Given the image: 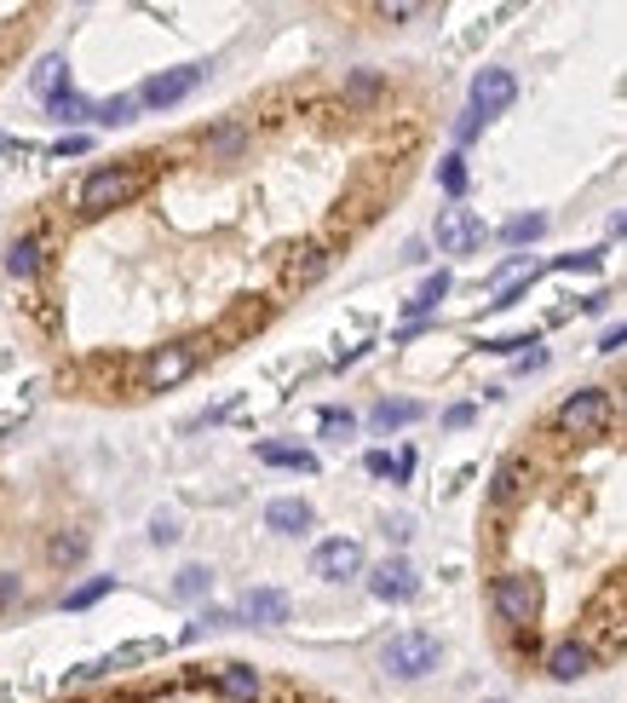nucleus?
Returning a JSON list of instances; mask_svg holds the SVG:
<instances>
[{
  "label": "nucleus",
  "mask_w": 627,
  "mask_h": 703,
  "mask_svg": "<svg viewBox=\"0 0 627 703\" xmlns=\"http://www.w3.org/2000/svg\"><path fill=\"white\" fill-rule=\"evenodd\" d=\"M438 663H443V640L427 634V629H403L380 646V669L392 680H420V675H432Z\"/></svg>",
  "instance_id": "1"
},
{
  "label": "nucleus",
  "mask_w": 627,
  "mask_h": 703,
  "mask_svg": "<svg viewBox=\"0 0 627 703\" xmlns=\"http://www.w3.org/2000/svg\"><path fill=\"white\" fill-rule=\"evenodd\" d=\"M138 191H145V168H98L81 179L75 203H81V214H110L121 203H133Z\"/></svg>",
  "instance_id": "2"
},
{
  "label": "nucleus",
  "mask_w": 627,
  "mask_h": 703,
  "mask_svg": "<svg viewBox=\"0 0 627 703\" xmlns=\"http://www.w3.org/2000/svg\"><path fill=\"white\" fill-rule=\"evenodd\" d=\"M495 617L501 622H513V629H530V622L541 617V582L530 571H507V577H495Z\"/></svg>",
  "instance_id": "3"
},
{
  "label": "nucleus",
  "mask_w": 627,
  "mask_h": 703,
  "mask_svg": "<svg viewBox=\"0 0 627 703\" xmlns=\"http://www.w3.org/2000/svg\"><path fill=\"white\" fill-rule=\"evenodd\" d=\"M201 82H208V64H179V70H161V75H150L145 87H138L133 98L145 110H168V105H179V98H190Z\"/></svg>",
  "instance_id": "4"
},
{
  "label": "nucleus",
  "mask_w": 627,
  "mask_h": 703,
  "mask_svg": "<svg viewBox=\"0 0 627 703\" xmlns=\"http://www.w3.org/2000/svg\"><path fill=\"white\" fill-rule=\"evenodd\" d=\"M558 433H599L604 427V421H611V392H604V387H581V392H570V398H564V404H558Z\"/></svg>",
  "instance_id": "5"
},
{
  "label": "nucleus",
  "mask_w": 627,
  "mask_h": 703,
  "mask_svg": "<svg viewBox=\"0 0 627 703\" xmlns=\"http://www.w3.org/2000/svg\"><path fill=\"white\" fill-rule=\"evenodd\" d=\"M513 98H518V75L513 70H478L472 75V116H478V122L513 110Z\"/></svg>",
  "instance_id": "6"
},
{
  "label": "nucleus",
  "mask_w": 627,
  "mask_h": 703,
  "mask_svg": "<svg viewBox=\"0 0 627 703\" xmlns=\"http://www.w3.org/2000/svg\"><path fill=\"white\" fill-rule=\"evenodd\" d=\"M311 571H317L322 582H352V577H362V542L329 536V542L311 554Z\"/></svg>",
  "instance_id": "7"
},
{
  "label": "nucleus",
  "mask_w": 627,
  "mask_h": 703,
  "mask_svg": "<svg viewBox=\"0 0 627 703\" xmlns=\"http://www.w3.org/2000/svg\"><path fill=\"white\" fill-rule=\"evenodd\" d=\"M432 237H438L443 254H472V249L483 243V219H478L472 208H443L438 226H432Z\"/></svg>",
  "instance_id": "8"
},
{
  "label": "nucleus",
  "mask_w": 627,
  "mask_h": 703,
  "mask_svg": "<svg viewBox=\"0 0 627 703\" xmlns=\"http://www.w3.org/2000/svg\"><path fill=\"white\" fill-rule=\"evenodd\" d=\"M190 369H196V347H161V352H150V364H145V392H168V387H179V380H190Z\"/></svg>",
  "instance_id": "9"
},
{
  "label": "nucleus",
  "mask_w": 627,
  "mask_h": 703,
  "mask_svg": "<svg viewBox=\"0 0 627 703\" xmlns=\"http://www.w3.org/2000/svg\"><path fill=\"white\" fill-rule=\"evenodd\" d=\"M369 594H374V599H386V606H403V599H415V594H420V577H415L409 559H386V566H374Z\"/></svg>",
  "instance_id": "10"
},
{
  "label": "nucleus",
  "mask_w": 627,
  "mask_h": 703,
  "mask_svg": "<svg viewBox=\"0 0 627 703\" xmlns=\"http://www.w3.org/2000/svg\"><path fill=\"white\" fill-rule=\"evenodd\" d=\"M236 611L248 617V622H259V629H276V622H288L294 606H288V594H282V589H248Z\"/></svg>",
  "instance_id": "11"
},
{
  "label": "nucleus",
  "mask_w": 627,
  "mask_h": 703,
  "mask_svg": "<svg viewBox=\"0 0 627 703\" xmlns=\"http://www.w3.org/2000/svg\"><path fill=\"white\" fill-rule=\"evenodd\" d=\"M311 501H299V496H276L271 508H266V531H276V536H306L311 531Z\"/></svg>",
  "instance_id": "12"
},
{
  "label": "nucleus",
  "mask_w": 627,
  "mask_h": 703,
  "mask_svg": "<svg viewBox=\"0 0 627 703\" xmlns=\"http://www.w3.org/2000/svg\"><path fill=\"white\" fill-rule=\"evenodd\" d=\"M548 675H553V680H581V675H593V652L581 646V640H558V646L548 652Z\"/></svg>",
  "instance_id": "13"
},
{
  "label": "nucleus",
  "mask_w": 627,
  "mask_h": 703,
  "mask_svg": "<svg viewBox=\"0 0 627 703\" xmlns=\"http://www.w3.org/2000/svg\"><path fill=\"white\" fill-rule=\"evenodd\" d=\"M64 82H70V64H64V52H47V58H40V64H35V75H29V87H35L40 98H47V105H52L58 93H70Z\"/></svg>",
  "instance_id": "14"
},
{
  "label": "nucleus",
  "mask_w": 627,
  "mask_h": 703,
  "mask_svg": "<svg viewBox=\"0 0 627 703\" xmlns=\"http://www.w3.org/2000/svg\"><path fill=\"white\" fill-rule=\"evenodd\" d=\"M369 421H374V433H397V427H409V421H420V404L415 398H380Z\"/></svg>",
  "instance_id": "15"
},
{
  "label": "nucleus",
  "mask_w": 627,
  "mask_h": 703,
  "mask_svg": "<svg viewBox=\"0 0 627 703\" xmlns=\"http://www.w3.org/2000/svg\"><path fill=\"white\" fill-rule=\"evenodd\" d=\"M524 478H530V468H524V456H507V461H501V468H495V501H501V508H507V501H518L524 496Z\"/></svg>",
  "instance_id": "16"
},
{
  "label": "nucleus",
  "mask_w": 627,
  "mask_h": 703,
  "mask_svg": "<svg viewBox=\"0 0 627 703\" xmlns=\"http://www.w3.org/2000/svg\"><path fill=\"white\" fill-rule=\"evenodd\" d=\"M266 468H294V473H317V456L311 450H299V445H259L254 450Z\"/></svg>",
  "instance_id": "17"
},
{
  "label": "nucleus",
  "mask_w": 627,
  "mask_h": 703,
  "mask_svg": "<svg viewBox=\"0 0 627 703\" xmlns=\"http://www.w3.org/2000/svg\"><path fill=\"white\" fill-rule=\"evenodd\" d=\"M219 692L236 698V703H254L259 698V675L248 669V663H231V669H219Z\"/></svg>",
  "instance_id": "18"
},
{
  "label": "nucleus",
  "mask_w": 627,
  "mask_h": 703,
  "mask_svg": "<svg viewBox=\"0 0 627 703\" xmlns=\"http://www.w3.org/2000/svg\"><path fill=\"white\" fill-rule=\"evenodd\" d=\"M47 559L52 566H81V559H87V531H58L47 542Z\"/></svg>",
  "instance_id": "19"
},
{
  "label": "nucleus",
  "mask_w": 627,
  "mask_h": 703,
  "mask_svg": "<svg viewBox=\"0 0 627 703\" xmlns=\"http://www.w3.org/2000/svg\"><path fill=\"white\" fill-rule=\"evenodd\" d=\"M450 294V271H432L427 283H420V294L415 300H403V312L409 317H427V312H438V300Z\"/></svg>",
  "instance_id": "20"
},
{
  "label": "nucleus",
  "mask_w": 627,
  "mask_h": 703,
  "mask_svg": "<svg viewBox=\"0 0 627 703\" xmlns=\"http://www.w3.org/2000/svg\"><path fill=\"white\" fill-rule=\"evenodd\" d=\"M7 271H12V277H35V271H40V237H35V231L17 237V243L7 249Z\"/></svg>",
  "instance_id": "21"
},
{
  "label": "nucleus",
  "mask_w": 627,
  "mask_h": 703,
  "mask_svg": "<svg viewBox=\"0 0 627 703\" xmlns=\"http://www.w3.org/2000/svg\"><path fill=\"white\" fill-rule=\"evenodd\" d=\"M208 589H213V571L208 566H185L173 577V594L179 599H208Z\"/></svg>",
  "instance_id": "22"
},
{
  "label": "nucleus",
  "mask_w": 627,
  "mask_h": 703,
  "mask_svg": "<svg viewBox=\"0 0 627 703\" xmlns=\"http://www.w3.org/2000/svg\"><path fill=\"white\" fill-rule=\"evenodd\" d=\"M115 589V577H93V582H81V589H70L64 594V611H87V606H98Z\"/></svg>",
  "instance_id": "23"
},
{
  "label": "nucleus",
  "mask_w": 627,
  "mask_h": 703,
  "mask_svg": "<svg viewBox=\"0 0 627 703\" xmlns=\"http://www.w3.org/2000/svg\"><path fill=\"white\" fill-rule=\"evenodd\" d=\"M133 110H138V98H133V93H121V98H104V105H93V122L121 128V122H133Z\"/></svg>",
  "instance_id": "24"
},
{
  "label": "nucleus",
  "mask_w": 627,
  "mask_h": 703,
  "mask_svg": "<svg viewBox=\"0 0 627 703\" xmlns=\"http://www.w3.org/2000/svg\"><path fill=\"white\" fill-rule=\"evenodd\" d=\"M47 110H52V122H93V105L81 93H58Z\"/></svg>",
  "instance_id": "25"
},
{
  "label": "nucleus",
  "mask_w": 627,
  "mask_h": 703,
  "mask_svg": "<svg viewBox=\"0 0 627 703\" xmlns=\"http://www.w3.org/2000/svg\"><path fill=\"white\" fill-rule=\"evenodd\" d=\"M541 231H548V214H518V219H513V226L501 231V237H507V243L518 249V243H536Z\"/></svg>",
  "instance_id": "26"
},
{
  "label": "nucleus",
  "mask_w": 627,
  "mask_h": 703,
  "mask_svg": "<svg viewBox=\"0 0 627 703\" xmlns=\"http://www.w3.org/2000/svg\"><path fill=\"white\" fill-rule=\"evenodd\" d=\"M362 468H369L374 478H409V456H386V450H369V456H362Z\"/></svg>",
  "instance_id": "27"
},
{
  "label": "nucleus",
  "mask_w": 627,
  "mask_h": 703,
  "mask_svg": "<svg viewBox=\"0 0 627 703\" xmlns=\"http://www.w3.org/2000/svg\"><path fill=\"white\" fill-rule=\"evenodd\" d=\"M438 185L450 196H460V191H467V162H460V156H443V162H438Z\"/></svg>",
  "instance_id": "28"
},
{
  "label": "nucleus",
  "mask_w": 627,
  "mask_h": 703,
  "mask_svg": "<svg viewBox=\"0 0 627 703\" xmlns=\"http://www.w3.org/2000/svg\"><path fill=\"white\" fill-rule=\"evenodd\" d=\"M242 145H248V133H242L236 122H231V128H213V133H208V150H213V156H236Z\"/></svg>",
  "instance_id": "29"
},
{
  "label": "nucleus",
  "mask_w": 627,
  "mask_h": 703,
  "mask_svg": "<svg viewBox=\"0 0 627 703\" xmlns=\"http://www.w3.org/2000/svg\"><path fill=\"white\" fill-rule=\"evenodd\" d=\"M604 266V249H581V254H558L553 271H599Z\"/></svg>",
  "instance_id": "30"
},
{
  "label": "nucleus",
  "mask_w": 627,
  "mask_h": 703,
  "mask_svg": "<svg viewBox=\"0 0 627 703\" xmlns=\"http://www.w3.org/2000/svg\"><path fill=\"white\" fill-rule=\"evenodd\" d=\"M317 421H322V433H334V438H346V433L357 427V415H352V410H322Z\"/></svg>",
  "instance_id": "31"
},
{
  "label": "nucleus",
  "mask_w": 627,
  "mask_h": 703,
  "mask_svg": "<svg viewBox=\"0 0 627 703\" xmlns=\"http://www.w3.org/2000/svg\"><path fill=\"white\" fill-rule=\"evenodd\" d=\"M150 542H161V548H168V542H179V519H173V513H156V519H150Z\"/></svg>",
  "instance_id": "32"
},
{
  "label": "nucleus",
  "mask_w": 627,
  "mask_h": 703,
  "mask_svg": "<svg viewBox=\"0 0 627 703\" xmlns=\"http://www.w3.org/2000/svg\"><path fill=\"white\" fill-rule=\"evenodd\" d=\"M427 7H409V0H386V7H380V17H386V24H409V17H420Z\"/></svg>",
  "instance_id": "33"
},
{
  "label": "nucleus",
  "mask_w": 627,
  "mask_h": 703,
  "mask_svg": "<svg viewBox=\"0 0 627 703\" xmlns=\"http://www.w3.org/2000/svg\"><path fill=\"white\" fill-rule=\"evenodd\" d=\"M518 347H536V340H530V335H501V340H483V352H501V357L518 352Z\"/></svg>",
  "instance_id": "34"
},
{
  "label": "nucleus",
  "mask_w": 627,
  "mask_h": 703,
  "mask_svg": "<svg viewBox=\"0 0 627 703\" xmlns=\"http://www.w3.org/2000/svg\"><path fill=\"white\" fill-rule=\"evenodd\" d=\"M17 594H24V577H12V571H7V577H0V611H7Z\"/></svg>",
  "instance_id": "35"
},
{
  "label": "nucleus",
  "mask_w": 627,
  "mask_h": 703,
  "mask_svg": "<svg viewBox=\"0 0 627 703\" xmlns=\"http://www.w3.org/2000/svg\"><path fill=\"white\" fill-rule=\"evenodd\" d=\"M616 347H627V324H616V329L599 335V352H616Z\"/></svg>",
  "instance_id": "36"
},
{
  "label": "nucleus",
  "mask_w": 627,
  "mask_h": 703,
  "mask_svg": "<svg viewBox=\"0 0 627 703\" xmlns=\"http://www.w3.org/2000/svg\"><path fill=\"white\" fill-rule=\"evenodd\" d=\"M478 128H483V122H478V116L467 110V116H460V122H455V138H460V145H467V138H478Z\"/></svg>",
  "instance_id": "37"
},
{
  "label": "nucleus",
  "mask_w": 627,
  "mask_h": 703,
  "mask_svg": "<svg viewBox=\"0 0 627 703\" xmlns=\"http://www.w3.org/2000/svg\"><path fill=\"white\" fill-rule=\"evenodd\" d=\"M472 421V404H455V410H443V427H467Z\"/></svg>",
  "instance_id": "38"
},
{
  "label": "nucleus",
  "mask_w": 627,
  "mask_h": 703,
  "mask_svg": "<svg viewBox=\"0 0 627 703\" xmlns=\"http://www.w3.org/2000/svg\"><path fill=\"white\" fill-rule=\"evenodd\" d=\"M374 87H380V75H369V70H357V75H352V93H357V98H362V93H374Z\"/></svg>",
  "instance_id": "39"
},
{
  "label": "nucleus",
  "mask_w": 627,
  "mask_h": 703,
  "mask_svg": "<svg viewBox=\"0 0 627 703\" xmlns=\"http://www.w3.org/2000/svg\"><path fill=\"white\" fill-rule=\"evenodd\" d=\"M81 150H87V138H58L52 145V156H81Z\"/></svg>",
  "instance_id": "40"
},
{
  "label": "nucleus",
  "mask_w": 627,
  "mask_h": 703,
  "mask_svg": "<svg viewBox=\"0 0 627 703\" xmlns=\"http://www.w3.org/2000/svg\"><path fill=\"white\" fill-rule=\"evenodd\" d=\"M611 231H616V237H627V214H616V219H611Z\"/></svg>",
  "instance_id": "41"
},
{
  "label": "nucleus",
  "mask_w": 627,
  "mask_h": 703,
  "mask_svg": "<svg viewBox=\"0 0 627 703\" xmlns=\"http://www.w3.org/2000/svg\"><path fill=\"white\" fill-rule=\"evenodd\" d=\"M490 703H501V698H490Z\"/></svg>",
  "instance_id": "42"
}]
</instances>
